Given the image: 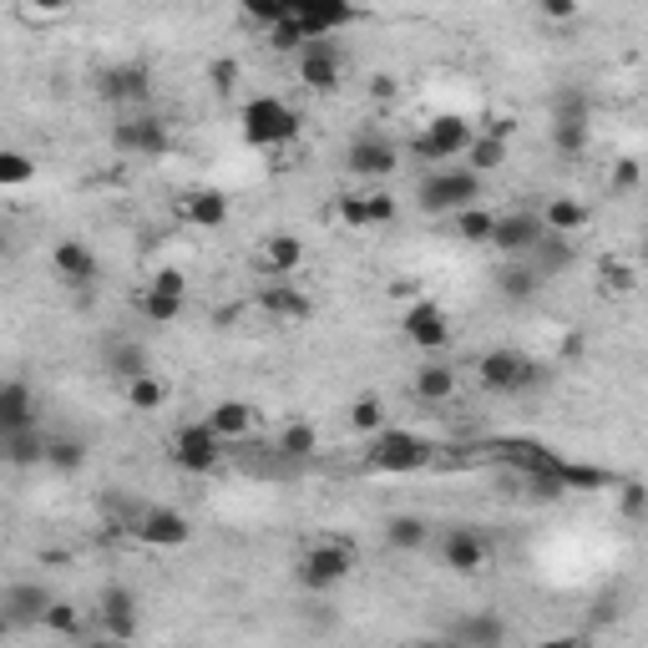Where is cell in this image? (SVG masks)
Returning <instances> with one entry per match:
<instances>
[{
	"instance_id": "6da1fadb",
	"label": "cell",
	"mask_w": 648,
	"mask_h": 648,
	"mask_svg": "<svg viewBox=\"0 0 648 648\" xmlns=\"http://www.w3.org/2000/svg\"><path fill=\"white\" fill-rule=\"evenodd\" d=\"M472 203H482V173H472V168H431L415 183V208L431 218H451Z\"/></svg>"
},
{
	"instance_id": "7a4b0ae2",
	"label": "cell",
	"mask_w": 648,
	"mask_h": 648,
	"mask_svg": "<svg viewBox=\"0 0 648 648\" xmlns=\"http://www.w3.org/2000/svg\"><path fill=\"white\" fill-rule=\"evenodd\" d=\"M238 122H244V142L249 148H284V142L300 138V112L284 97H249Z\"/></svg>"
},
{
	"instance_id": "3957f363",
	"label": "cell",
	"mask_w": 648,
	"mask_h": 648,
	"mask_svg": "<svg viewBox=\"0 0 648 648\" xmlns=\"http://www.w3.org/2000/svg\"><path fill=\"white\" fill-rule=\"evenodd\" d=\"M476 380H482L492 396H522V390L542 386V365L522 349H486L476 360Z\"/></svg>"
},
{
	"instance_id": "277c9868",
	"label": "cell",
	"mask_w": 648,
	"mask_h": 648,
	"mask_svg": "<svg viewBox=\"0 0 648 648\" xmlns=\"http://www.w3.org/2000/svg\"><path fill=\"white\" fill-rule=\"evenodd\" d=\"M431 456H436V446L421 436V431H375L370 436V466L375 472H421V466H431Z\"/></svg>"
},
{
	"instance_id": "5b68a950",
	"label": "cell",
	"mask_w": 648,
	"mask_h": 648,
	"mask_svg": "<svg viewBox=\"0 0 648 648\" xmlns=\"http://www.w3.org/2000/svg\"><path fill=\"white\" fill-rule=\"evenodd\" d=\"M349 573H355V552H349L345 542H314L300 558V583L310 587V593H330V587H339Z\"/></svg>"
},
{
	"instance_id": "8992f818",
	"label": "cell",
	"mask_w": 648,
	"mask_h": 648,
	"mask_svg": "<svg viewBox=\"0 0 648 648\" xmlns=\"http://www.w3.org/2000/svg\"><path fill=\"white\" fill-rule=\"evenodd\" d=\"M472 138H476V132H472V122H466V117L441 112V117H431V122H425L421 138H411V152H415V158H425V162H451V158H462Z\"/></svg>"
},
{
	"instance_id": "52a82bcc",
	"label": "cell",
	"mask_w": 648,
	"mask_h": 648,
	"mask_svg": "<svg viewBox=\"0 0 648 648\" xmlns=\"http://www.w3.org/2000/svg\"><path fill=\"white\" fill-rule=\"evenodd\" d=\"M112 148L122 158H162L173 148V132L162 117H122V122H112Z\"/></svg>"
},
{
	"instance_id": "ba28073f",
	"label": "cell",
	"mask_w": 648,
	"mask_h": 648,
	"mask_svg": "<svg viewBox=\"0 0 648 648\" xmlns=\"http://www.w3.org/2000/svg\"><path fill=\"white\" fill-rule=\"evenodd\" d=\"M548 234V224H542V213L537 208H511V213H497V228H492V249L501 253V259H527L532 253V244Z\"/></svg>"
},
{
	"instance_id": "9c48e42d",
	"label": "cell",
	"mask_w": 648,
	"mask_h": 648,
	"mask_svg": "<svg viewBox=\"0 0 648 648\" xmlns=\"http://www.w3.org/2000/svg\"><path fill=\"white\" fill-rule=\"evenodd\" d=\"M97 91L112 107H138L152 97V66L148 62H112L97 72Z\"/></svg>"
},
{
	"instance_id": "30bf717a",
	"label": "cell",
	"mask_w": 648,
	"mask_h": 648,
	"mask_svg": "<svg viewBox=\"0 0 648 648\" xmlns=\"http://www.w3.org/2000/svg\"><path fill=\"white\" fill-rule=\"evenodd\" d=\"M289 15L304 25V36H335L345 25L360 21V6L355 0H289Z\"/></svg>"
},
{
	"instance_id": "8fae6325",
	"label": "cell",
	"mask_w": 648,
	"mask_h": 648,
	"mask_svg": "<svg viewBox=\"0 0 648 648\" xmlns=\"http://www.w3.org/2000/svg\"><path fill=\"white\" fill-rule=\"evenodd\" d=\"M400 330H406V339H411L415 349H425V355H436V349L451 345V320H446V310H441L436 300L406 304V314H400Z\"/></svg>"
},
{
	"instance_id": "7c38bea8",
	"label": "cell",
	"mask_w": 648,
	"mask_h": 648,
	"mask_svg": "<svg viewBox=\"0 0 648 648\" xmlns=\"http://www.w3.org/2000/svg\"><path fill=\"white\" fill-rule=\"evenodd\" d=\"M339 76H345V51L330 36H314L300 46V82L310 91H335Z\"/></svg>"
},
{
	"instance_id": "4fadbf2b",
	"label": "cell",
	"mask_w": 648,
	"mask_h": 648,
	"mask_svg": "<svg viewBox=\"0 0 648 648\" xmlns=\"http://www.w3.org/2000/svg\"><path fill=\"white\" fill-rule=\"evenodd\" d=\"M218 456H224V441L213 436L208 421H193L173 436V462L183 466V472H193V476H208L213 466H218Z\"/></svg>"
},
{
	"instance_id": "5bb4252c",
	"label": "cell",
	"mask_w": 648,
	"mask_h": 648,
	"mask_svg": "<svg viewBox=\"0 0 648 648\" xmlns=\"http://www.w3.org/2000/svg\"><path fill=\"white\" fill-rule=\"evenodd\" d=\"M552 148L577 158L587 148V97L583 91H562L552 101Z\"/></svg>"
},
{
	"instance_id": "9a60e30c",
	"label": "cell",
	"mask_w": 648,
	"mask_h": 648,
	"mask_svg": "<svg viewBox=\"0 0 648 648\" xmlns=\"http://www.w3.org/2000/svg\"><path fill=\"white\" fill-rule=\"evenodd\" d=\"M345 168L355 177H390L400 168V148L390 138H380V132H355V142L345 152Z\"/></svg>"
},
{
	"instance_id": "2e32d148",
	"label": "cell",
	"mask_w": 648,
	"mask_h": 648,
	"mask_svg": "<svg viewBox=\"0 0 648 648\" xmlns=\"http://www.w3.org/2000/svg\"><path fill=\"white\" fill-rule=\"evenodd\" d=\"M132 537L148 542V548H183L187 537H193V522H187L177 507H148L132 522Z\"/></svg>"
},
{
	"instance_id": "e0dca14e",
	"label": "cell",
	"mask_w": 648,
	"mask_h": 648,
	"mask_svg": "<svg viewBox=\"0 0 648 648\" xmlns=\"http://www.w3.org/2000/svg\"><path fill=\"white\" fill-rule=\"evenodd\" d=\"M441 562H446L451 573H482L486 562H492V542H486L482 532H472V527H451L446 542H441Z\"/></svg>"
},
{
	"instance_id": "ac0fdd59",
	"label": "cell",
	"mask_w": 648,
	"mask_h": 648,
	"mask_svg": "<svg viewBox=\"0 0 648 648\" xmlns=\"http://www.w3.org/2000/svg\"><path fill=\"white\" fill-rule=\"evenodd\" d=\"M51 269H56L72 289L97 284V274H101L97 253H91V244H82V238H56V249H51Z\"/></svg>"
},
{
	"instance_id": "d6986e66",
	"label": "cell",
	"mask_w": 648,
	"mask_h": 648,
	"mask_svg": "<svg viewBox=\"0 0 648 648\" xmlns=\"http://www.w3.org/2000/svg\"><path fill=\"white\" fill-rule=\"evenodd\" d=\"M46 603H51L46 583H11L0 593V613L11 618V628H36L46 618Z\"/></svg>"
},
{
	"instance_id": "ffe728a7",
	"label": "cell",
	"mask_w": 648,
	"mask_h": 648,
	"mask_svg": "<svg viewBox=\"0 0 648 648\" xmlns=\"http://www.w3.org/2000/svg\"><path fill=\"white\" fill-rule=\"evenodd\" d=\"M97 613H101L107 638H138V593H132V587H122V583L101 587Z\"/></svg>"
},
{
	"instance_id": "44dd1931",
	"label": "cell",
	"mask_w": 648,
	"mask_h": 648,
	"mask_svg": "<svg viewBox=\"0 0 648 648\" xmlns=\"http://www.w3.org/2000/svg\"><path fill=\"white\" fill-rule=\"evenodd\" d=\"M259 310L269 314V320H284V324H300L310 320V294H304L300 284H289V279H274V284L259 289Z\"/></svg>"
},
{
	"instance_id": "7402d4cb",
	"label": "cell",
	"mask_w": 648,
	"mask_h": 648,
	"mask_svg": "<svg viewBox=\"0 0 648 648\" xmlns=\"http://www.w3.org/2000/svg\"><path fill=\"white\" fill-rule=\"evenodd\" d=\"M36 425V396L25 380H0V436Z\"/></svg>"
},
{
	"instance_id": "603a6c76",
	"label": "cell",
	"mask_w": 648,
	"mask_h": 648,
	"mask_svg": "<svg viewBox=\"0 0 648 648\" xmlns=\"http://www.w3.org/2000/svg\"><path fill=\"white\" fill-rule=\"evenodd\" d=\"M177 213L198 228H224L228 224V198L218 193V187H193V193L177 198Z\"/></svg>"
},
{
	"instance_id": "cb8c5ba5",
	"label": "cell",
	"mask_w": 648,
	"mask_h": 648,
	"mask_svg": "<svg viewBox=\"0 0 648 648\" xmlns=\"http://www.w3.org/2000/svg\"><path fill=\"white\" fill-rule=\"evenodd\" d=\"M527 263H532L542 279L562 274V269L573 263V238H568V234H542V238L532 244V253H527Z\"/></svg>"
},
{
	"instance_id": "d4e9b609",
	"label": "cell",
	"mask_w": 648,
	"mask_h": 648,
	"mask_svg": "<svg viewBox=\"0 0 648 648\" xmlns=\"http://www.w3.org/2000/svg\"><path fill=\"white\" fill-rule=\"evenodd\" d=\"M497 289H501V300L507 304H527L542 289V274H537L527 259H507L501 263V274H497Z\"/></svg>"
},
{
	"instance_id": "484cf974",
	"label": "cell",
	"mask_w": 648,
	"mask_h": 648,
	"mask_svg": "<svg viewBox=\"0 0 648 648\" xmlns=\"http://www.w3.org/2000/svg\"><path fill=\"white\" fill-rule=\"evenodd\" d=\"M208 425L218 441H244L253 431V406H244V400H218L208 411Z\"/></svg>"
},
{
	"instance_id": "4316f807",
	"label": "cell",
	"mask_w": 648,
	"mask_h": 648,
	"mask_svg": "<svg viewBox=\"0 0 648 648\" xmlns=\"http://www.w3.org/2000/svg\"><path fill=\"white\" fill-rule=\"evenodd\" d=\"M41 466H51V472H82L87 466V441L72 436V431H56V436H46V456H41Z\"/></svg>"
},
{
	"instance_id": "83f0119b",
	"label": "cell",
	"mask_w": 648,
	"mask_h": 648,
	"mask_svg": "<svg viewBox=\"0 0 648 648\" xmlns=\"http://www.w3.org/2000/svg\"><path fill=\"white\" fill-rule=\"evenodd\" d=\"M451 638L472 644V648H497V644H507V624H501L497 613H472V618H462V624L451 628Z\"/></svg>"
},
{
	"instance_id": "f1b7e54d",
	"label": "cell",
	"mask_w": 648,
	"mask_h": 648,
	"mask_svg": "<svg viewBox=\"0 0 648 648\" xmlns=\"http://www.w3.org/2000/svg\"><path fill=\"white\" fill-rule=\"evenodd\" d=\"M0 456L11 466H41V456H46V431H41V425H25V431L0 436Z\"/></svg>"
},
{
	"instance_id": "f546056e",
	"label": "cell",
	"mask_w": 648,
	"mask_h": 648,
	"mask_svg": "<svg viewBox=\"0 0 648 648\" xmlns=\"http://www.w3.org/2000/svg\"><path fill=\"white\" fill-rule=\"evenodd\" d=\"M304 263V244L294 234H274V238H263V269L274 279H289L294 269Z\"/></svg>"
},
{
	"instance_id": "4dcf8cb0",
	"label": "cell",
	"mask_w": 648,
	"mask_h": 648,
	"mask_svg": "<svg viewBox=\"0 0 648 648\" xmlns=\"http://www.w3.org/2000/svg\"><path fill=\"white\" fill-rule=\"evenodd\" d=\"M587 218H593V208H587L583 198H568V193H562V198H552L548 208H542V224H548V234H568V238H573L577 228H587Z\"/></svg>"
},
{
	"instance_id": "1f68e13d",
	"label": "cell",
	"mask_w": 648,
	"mask_h": 648,
	"mask_svg": "<svg viewBox=\"0 0 648 648\" xmlns=\"http://www.w3.org/2000/svg\"><path fill=\"white\" fill-rule=\"evenodd\" d=\"M415 396H421L425 406L451 400V396H456V365H441V360L421 365V370H415Z\"/></svg>"
},
{
	"instance_id": "d6a6232c",
	"label": "cell",
	"mask_w": 648,
	"mask_h": 648,
	"mask_svg": "<svg viewBox=\"0 0 648 648\" xmlns=\"http://www.w3.org/2000/svg\"><path fill=\"white\" fill-rule=\"evenodd\" d=\"M552 486H568V492H603V486H613V476L603 472V466H583V462H562L552 466Z\"/></svg>"
},
{
	"instance_id": "836d02e7",
	"label": "cell",
	"mask_w": 648,
	"mask_h": 648,
	"mask_svg": "<svg viewBox=\"0 0 648 648\" xmlns=\"http://www.w3.org/2000/svg\"><path fill=\"white\" fill-rule=\"evenodd\" d=\"M451 224H456V238H462V244H476V249H486V244H492V228H497V213L482 208V203H472V208L451 213Z\"/></svg>"
},
{
	"instance_id": "e575fe53",
	"label": "cell",
	"mask_w": 648,
	"mask_h": 648,
	"mask_svg": "<svg viewBox=\"0 0 648 648\" xmlns=\"http://www.w3.org/2000/svg\"><path fill=\"white\" fill-rule=\"evenodd\" d=\"M314 446H320V431H314L310 421H289L284 431H279V456H284V462H310Z\"/></svg>"
},
{
	"instance_id": "d590c367",
	"label": "cell",
	"mask_w": 648,
	"mask_h": 648,
	"mask_svg": "<svg viewBox=\"0 0 648 648\" xmlns=\"http://www.w3.org/2000/svg\"><path fill=\"white\" fill-rule=\"evenodd\" d=\"M462 158L472 162V173H482V177H486V173H497L501 162H507V142H501V138H486V132H482V138L466 142Z\"/></svg>"
},
{
	"instance_id": "8d00e7d4",
	"label": "cell",
	"mask_w": 648,
	"mask_h": 648,
	"mask_svg": "<svg viewBox=\"0 0 648 648\" xmlns=\"http://www.w3.org/2000/svg\"><path fill=\"white\" fill-rule=\"evenodd\" d=\"M162 400H168V386H162L152 370L138 375V380H127V406H132V411L152 415V411H162Z\"/></svg>"
},
{
	"instance_id": "74e56055",
	"label": "cell",
	"mask_w": 648,
	"mask_h": 648,
	"mask_svg": "<svg viewBox=\"0 0 648 648\" xmlns=\"http://www.w3.org/2000/svg\"><path fill=\"white\" fill-rule=\"evenodd\" d=\"M107 365H112V375L122 380V386H127V380H138V375H148V370H152L148 349H142L138 339H127V345H117V349H112V360H107Z\"/></svg>"
},
{
	"instance_id": "f35d334b",
	"label": "cell",
	"mask_w": 648,
	"mask_h": 648,
	"mask_svg": "<svg viewBox=\"0 0 648 648\" xmlns=\"http://www.w3.org/2000/svg\"><path fill=\"white\" fill-rule=\"evenodd\" d=\"M386 542L396 552H415L425 542V522H421V517H411V511H406V517H390V522H386Z\"/></svg>"
},
{
	"instance_id": "ab89813d",
	"label": "cell",
	"mask_w": 648,
	"mask_h": 648,
	"mask_svg": "<svg viewBox=\"0 0 648 648\" xmlns=\"http://www.w3.org/2000/svg\"><path fill=\"white\" fill-rule=\"evenodd\" d=\"M380 425H386V406H380V396H355V406H349V431L375 436Z\"/></svg>"
},
{
	"instance_id": "60d3db41",
	"label": "cell",
	"mask_w": 648,
	"mask_h": 648,
	"mask_svg": "<svg viewBox=\"0 0 648 648\" xmlns=\"http://www.w3.org/2000/svg\"><path fill=\"white\" fill-rule=\"evenodd\" d=\"M142 314H148L152 324H177L183 320V294H162V289L148 284V294H142Z\"/></svg>"
},
{
	"instance_id": "b9f144b4",
	"label": "cell",
	"mask_w": 648,
	"mask_h": 648,
	"mask_svg": "<svg viewBox=\"0 0 648 648\" xmlns=\"http://www.w3.org/2000/svg\"><path fill=\"white\" fill-rule=\"evenodd\" d=\"M36 177V162L15 148H0V187H25Z\"/></svg>"
},
{
	"instance_id": "7bdbcfd3",
	"label": "cell",
	"mask_w": 648,
	"mask_h": 648,
	"mask_svg": "<svg viewBox=\"0 0 648 648\" xmlns=\"http://www.w3.org/2000/svg\"><path fill=\"white\" fill-rule=\"evenodd\" d=\"M41 624H46L56 638H82V613H76L72 603H62V598L46 603V618H41Z\"/></svg>"
},
{
	"instance_id": "ee69618b",
	"label": "cell",
	"mask_w": 648,
	"mask_h": 648,
	"mask_svg": "<svg viewBox=\"0 0 648 648\" xmlns=\"http://www.w3.org/2000/svg\"><path fill=\"white\" fill-rule=\"evenodd\" d=\"M598 274H603V294H634L638 289V269L624 259H603Z\"/></svg>"
},
{
	"instance_id": "f6af8a7d",
	"label": "cell",
	"mask_w": 648,
	"mask_h": 648,
	"mask_svg": "<svg viewBox=\"0 0 648 648\" xmlns=\"http://www.w3.org/2000/svg\"><path fill=\"white\" fill-rule=\"evenodd\" d=\"M238 82H244V66H238L234 56H218V62L208 66V87L218 91V97H234Z\"/></svg>"
},
{
	"instance_id": "bcb514c9",
	"label": "cell",
	"mask_w": 648,
	"mask_h": 648,
	"mask_svg": "<svg viewBox=\"0 0 648 648\" xmlns=\"http://www.w3.org/2000/svg\"><path fill=\"white\" fill-rule=\"evenodd\" d=\"M304 41H310V36H304V25L294 21V15H284V21L269 25V46H274V51H300Z\"/></svg>"
},
{
	"instance_id": "7dc6e473",
	"label": "cell",
	"mask_w": 648,
	"mask_h": 648,
	"mask_svg": "<svg viewBox=\"0 0 648 648\" xmlns=\"http://www.w3.org/2000/svg\"><path fill=\"white\" fill-rule=\"evenodd\" d=\"M335 213H339V224L345 228H370V218H365V193H339Z\"/></svg>"
},
{
	"instance_id": "c3c4849f",
	"label": "cell",
	"mask_w": 648,
	"mask_h": 648,
	"mask_svg": "<svg viewBox=\"0 0 648 648\" xmlns=\"http://www.w3.org/2000/svg\"><path fill=\"white\" fill-rule=\"evenodd\" d=\"M638 183H644V168H638V158H624L618 168H613V177H608L613 193H638Z\"/></svg>"
},
{
	"instance_id": "681fc988",
	"label": "cell",
	"mask_w": 648,
	"mask_h": 648,
	"mask_svg": "<svg viewBox=\"0 0 648 648\" xmlns=\"http://www.w3.org/2000/svg\"><path fill=\"white\" fill-rule=\"evenodd\" d=\"M244 15H253L259 25H274L289 15V0H244Z\"/></svg>"
},
{
	"instance_id": "f907efd6",
	"label": "cell",
	"mask_w": 648,
	"mask_h": 648,
	"mask_svg": "<svg viewBox=\"0 0 648 648\" xmlns=\"http://www.w3.org/2000/svg\"><path fill=\"white\" fill-rule=\"evenodd\" d=\"M365 218H370V228L390 224L396 218V198L390 193H365Z\"/></svg>"
},
{
	"instance_id": "816d5d0a",
	"label": "cell",
	"mask_w": 648,
	"mask_h": 648,
	"mask_svg": "<svg viewBox=\"0 0 648 648\" xmlns=\"http://www.w3.org/2000/svg\"><path fill=\"white\" fill-rule=\"evenodd\" d=\"M152 289H162V294H187V274L183 269H158V274H152Z\"/></svg>"
},
{
	"instance_id": "f5cc1de1",
	"label": "cell",
	"mask_w": 648,
	"mask_h": 648,
	"mask_svg": "<svg viewBox=\"0 0 648 648\" xmlns=\"http://www.w3.org/2000/svg\"><path fill=\"white\" fill-rule=\"evenodd\" d=\"M537 11L548 15V21H573V15H577V0H537Z\"/></svg>"
},
{
	"instance_id": "db71d44e",
	"label": "cell",
	"mask_w": 648,
	"mask_h": 648,
	"mask_svg": "<svg viewBox=\"0 0 648 648\" xmlns=\"http://www.w3.org/2000/svg\"><path fill=\"white\" fill-rule=\"evenodd\" d=\"M396 91L400 87H396V76H390V72H375L370 76V97L380 101V107H386V101H396Z\"/></svg>"
},
{
	"instance_id": "11a10c76",
	"label": "cell",
	"mask_w": 648,
	"mask_h": 648,
	"mask_svg": "<svg viewBox=\"0 0 648 648\" xmlns=\"http://www.w3.org/2000/svg\"><path fill=\"white\" fill-rule=\"evenodd\" d=\"M624 517H634V522L644 517V486L638 482H624Z\"/></svg>"
},
{
	"instance_id": "9f6ffc18",
	"label": "cell",
	"mask_w": 648,
	"mask_h": 648,
	"mask_svg": "<svg viewBox=\"0 0 648 648\" xmlns=\"http://www.w3.org/2000/svg\"><path fill=\"white\" fill-rule=\"evenodd\" d=\"M511 132H517V122H511V117H492V122H486V138H501V142H507Z\"/></svg>"
},
{
	"instance_id": "6f0895ef",
	"label": "cell",
	"mask_w": 648,
	"mask_h": 648,
	"mask_svg": "<svg viewBox=\"0 0 648 648\" xmlns=\"http://www.w3.org/2000/svg\"><path fill=\"white\" fill-rule=\"evenodd\" d=\"M31 6H36L41 15H62L66 6H72V0H31Z\"/></svg>"
},
{
	"instance_id": "680465c9",
	"label": "cell",
	"mask_w": 648,
	"mask_h": 648,
	"mask_svg": "<svg viewBox=\"0 0 648 648\" xmlns=\"http://www.w3.org/2000/svg\"><path fill=\"white\" fill-rule=\"evenodd\" d=\"M6 249H11V238H6V228H0V259H6Z\"/></svg>"
},
{
	"instance_id": "91938a15",
	"label": "cell",
	"mask_w": 648,
	"mask_h": 648,
	"mask_svg": "<svg viewBox=\"0 0 648 648\" xmlns=\"http://www.w3.org/2000/svg\"><path fill=\"white\" fill-rule=\"evenodd\" d=\"M6 634H11V618H6V613H0V638H6Z\"/></svg>"
}]
</instances>
